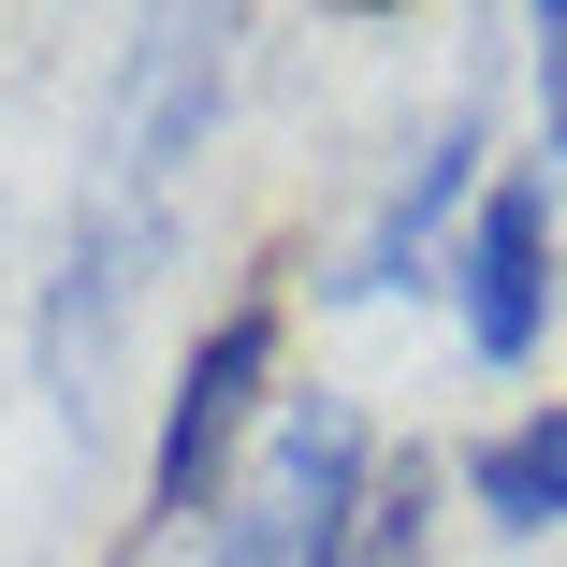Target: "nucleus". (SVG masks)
I'll return each instance as SVG.
<instances>
[{"instance_id":"obj_1","label":"nucleus","mask_w":567,"mask_h":567,"mask_svg":"<svg viewBox=\"0 0 567 567\" xmlns=\"http://www.w3.org/2000/svg\"><path fill=\"white\" fill-rule=\"evenodd\" d=\"M364 481H379L364 422H350V408H291V422L262 436L248 495L218 509V567H334V553H350Z\"/></svg>"},{"instance_id":"obj_2","label":"nucleus","mask_w":567,"mask_h":567,"mask_svg":"<svg viewBox=\"0 0 567 567\" xmlns=\"http://www.w3.org/2000/svg\"><path fill=\"white\" fill-rule=\"evenodd\" d=\"M262 379H277V306H218L204 350H189V379H175V408H161V451H146V509L161 524H204L218 509V466H234Z\"/></svg>"},{"instance_id":"obj_3","label":"nucleus","mask_w":567,"mask_h":567,"mask_svg":"<svg viewBox=\"0 0 567 567\" xmlns=\"http://www.w3.org/2000/svg\"><path fill=\"white\" fill-rule=\"evenodd\" d=\"M451 277H466V350L481 364H524L538 320H553V175H495Z\"/></svg>"},{"instance_id":"obj_4","label":"nucleus","mask_w":567,"mask_h":567,"mask_svg":"<svg viewBox=\"0 0 567 567\" xmlns=\"http://www.w3.org/2000/svg\"><path fill=\"white\" fill-rule=\"evenodd\" d=\"M451 218H481V132H466V117H451V132H436L408 175H393V204H379L364 262L334 277V291H408V277H422V248L451 234Z\"/></svg>"},{"instance_id":"obj_5","label":"nucleus","mask_w":567,"mask_h":567,"mask_svg":"<svg viewBox=\"0 0 567 567\" xmlns=\"http://www.w3.org/2000/svg\"><path fill=\"white\" fill-rule=\"evenodd\" d=\"M466 495H481V524H509V538L567 524V393L524 408V422H495V436L466 451Z\"/></svg>"},{"instance_id":"obj_6","label":"nucleus","mask_w":567,"mask_h":567,"mask_svg":"<svg viewBox=\"0 0 567 567\" xmlns=\"http://www.w3.org/2000/svg\"><path fill=\"white\" fill-rule=\"evenodd\" d=\"M204 117H218V30H146V73H132V175L161 189Z\"/></svg>"},{"instance_id":"obj_7","label":"nucleus","mask_w":567,"mask_h":567,"mask_svg":"<svg viewBox=\"0 0 567 567\" xmlns=\"http://www.w3.org/2000/svg\"><path fill=\"white\" fill-rule=\"evenodd\" d=\"M422 553H436V451H379V481H364L334 567H422Z\"/></svg>"},{"instance_id":"obj_8","label":"nucleus","mask_w":567,"mask_h":567,"mask_svg":"<svg viewBox=\"0 0 567 567\" xmlns=\"http://www.w3.org/2000/svg\"><path fill=\"white\" fill-rule=\"evenodd\" d=\"M538 102H553V146H567V16H538Z\"/></svg>"}]
</instances>
